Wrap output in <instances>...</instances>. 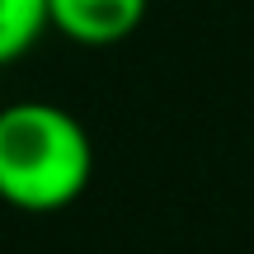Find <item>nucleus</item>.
<instances>
[{"label":"nucleus","mask_w":254,"mask_h":254,"mask_svg":"<svg viewBox=\"0 0 254 254\" xmlns=\"http://www.w3.org/2000/svg\"><path fill=\"white\" fill-rule=\"evenodd\" d=\"M47 28V0H0V66L24 57Z\"/></svg>","instance_id":"nucleus-3"},{"label":"nucleus","mask_w":254,"mask_h":254,"mask_svg":"<svg viewBox=\"0 0 254 254\" xmlns=\"http://www.w3.org/2000/svg\"><path fill=\"white\" fill-rule=\"evenodd\" d=\"M151 0H47V24L80 47H113L141 28Z\"/></svg>","instance_id":"nucleus-2"},{"label":"nucleus","mask_w":254,"mask_h":254,"mask_svg":"<svg viewBox=\"0 0 254 254\" xmlns=\"http://www.w3.org/2000/svg\"><path fill=\"white\" fill-rule=\"evenodd\" d=\"M94 174V146L80 118L47 99L0 109V198L19 212L71 207Z\"/></svg>","instance_id":"nucleus-1"}]
</instances>
